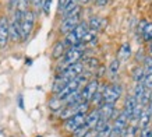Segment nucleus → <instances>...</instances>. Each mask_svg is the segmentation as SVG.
<instances>
[{
    "label": "nucleus",
    "mask_w": 152,
    "mask_h": 137,
    "mask_svg": "<svg viewBox=\"0 0 152 137\" xmlns=\"http://www.w3.org/2000/svg\"><path fill=\"white\" fill-rule=\"evenodd\" d=\"M10 41L9 35V20L6 17L0 18V48H6Z\"/></svg>",
    "instance_id": "nucleus-9"
},
{
    "label": "nucleus",
    "mask_w": 152,
    "mask_h": 137,
    "mask_svg": "<svg viewBox=\"0 0 152 137\" xmlns=\"http://www.w3.org/2000/svg\"><path fill=\"white\" fill-rule=\"evenodd\" d=\"M98 110H99V118H101V120L110 122L116 108L113 104H105V102H102L101 105H99V108H98Z\"/></svg>",
    "instance_id": "nucleus-10"
},
{
    "label": "nucleus",
    "mask_w": 152,
    "mask_h": 137,
    "mask_svg": "<svg viewBox=\"0 0 152 137\" xmlns=\"http://www.w3.org/2000/svg\"><path fill=\"white\" fill-rule=\"evenodd\" d=\"M142 38L145 42H151L152 41V23H148L145 29L142 32Z\"/></svg>",
    "instance_id": "nucleus-22"
},
{
    "label": "nucleus",
    "mask_w": 152,
    "mask_h": 137,
    "mask_svg": "<svg viewBox=\"0 0 152 137\" xmlns=\"http://www.w3.org/2000/svg\"><path fill=\"white\" fill-rule=\"evenodd\" d=\"M80 24V15H75V17H69V18H63L61 24H60V32L61 34H69L74 29Z\"/></svg>",
    "instance_id": "nucleus-8"
},
{
    "label": "nucleus",
    "mask_w": 152,
    "mask_h": 137,
    "mask_svg": "<svg viewBox=\"0 0 152 137\" xmlns=\"http://www.w3.org/2000/svg\"><path fill=\"white\" fill-rule=\"evenodd\" d=\"M142 84L147 90H152V73H145L144 80H142Z\"/></svg>",
    "instance_id": "nucleus-26"
},
{
    "label": "nucleus",
    "mask_w": 152,
    "mask_h": 137,
    "mask_svg": "<svg viewBox=\"0 0 152 137\" xmlns=\"http://www.w3.org/2000/svg\"><path fill=\"white\" fill-rule=\"evenodd\" d=\"M89 28H88V23H83V21H80V24L77 27L74 28L71 32H69L64 38V45H70V46H75L81 43V39H83L84 34L88 31Z\"/></svg>",
    "instance_id": "nucleus-1"
},
{
    "label": "nucleus",
    "mask_w": 152,
    "mask_h": 137,
    "mask_svg": "<svg viewBox=\"0 0 152 137\" xmlns=\"http://www.w3.org/2000/svg\"><path fill=\"white\" fill-rule=\"evenodd\" d=\"M96 134H98V133L95 132V130H88V133L84 137H96Z\"/></svg>",
    "instance_id": "nucleus-34"
},
{
    "label": "nucleus",
    "mask_w": 152,
    "mask_h": 137,
    "mask_svg": "<svg viewBox=\"0 0 152 137\" xmlns=\"http://www.w3.org/2000/svg\"><path fill=\"white\" fill-rule=\"evenodd\" d=\"M138 105V101L135 99V96L134 95H130L127 96V99H126V104H124V109L123 112L126 113V116L129 118V120L131 119V115H133L134 109H135V106Z\"/></svg>",
    "instance_id": "nucleus-12"
},
{
    "label": "nucleus",
    "mask_w": 152,
    "mask_h": 137,
    "mask_svg": "<svg viewBox=\"0 0 152 137\" xmlns=\"http://www.w3.org/2000/svg\"><path fill=\"white\" fill-rule=\"evenodd\" d=\"M151 122H152V113L147 108H144L142 113H141V118L138 120V129H145V127H149L151 126Z\"/></svg>",
    "instance_id": "nucleus-13"
},
{
    "label": "nucleus",
    "mask_w": 152,
    "mask_h": 137,
    "mask_svg": "<svg viewBox=\"0 0 152 137\" xmlns=\"http://www.w3.org/2000/svg\"><path fill=\"white\" fill-rule=\"evenodd\" d=\"M149 53H151V55H152V41L149 42Z\"/></svg>",
    "instance_id": "nucleus-39"
},
{
    "label": "nucleus",
    "mask_w": 152,
    "mask_h": 137,
    "mask_svg": "<svg viewBox=\"0 0 152 137\" xmlns=\"http://www.w3.org/2000/svg\"><path fill=\"white\" fill-rule=\"evenodd\" d=\"M105 25H106V21L103 18H101V17H98V15L92 17V18L89 20V23H88V28H89L91 31H94V32L102 29Z\"/></svg>",
    "instance_id": "nucleus-14"
},
{
    "label": "nucleus",
    "mask_w": 152,
    "mask_h": 137,
    "mask_svg": "<svg viewBox=\"0 0 152 137\" xmlns=\"http://www.w3.org/2000/svg\"><path fill=\"white\" fill-rule=\"evenodd\" d=\"M121 91H123V88L121 85L119 84H110V85H107V87L103 90L102 92V98H103V102L105 104H113L115 105L117 99L120 98L121 95Z\"/></svg>",
    "instance_id": "nucleus-4"
},
{
    "label": "nucleus",
    "mask_w": 152,
    "mask_h": 137,
    "mask_svg": "<svg viewBox=\"0 0 152 137\" xmlns=\"http://www.w3.org/2000/svg\"><path fill=\"white\" fill-rule=\"evenodd\" d=\"M78 7V1L77 0H69L67 3H66V6L63 7V10H61V15H63V18H66L67 15H69L73 10H75Z\"/></svg>",
    "instance_id": "nucleus-16"
},
{
    "label": "nucleus",
    "mask_w": 152,
    "mask_h": 137,
    "mask_svg": "<svg viewBox=\"0 0 152 137\" xmlns=\"http://www.w3.org/2000/svg\"><path fill=\"white\" fill-rule=\"evenodd\" d=\"M9 35H10V39L14 42H17L21 39V31H20V28L17 27L13 21L9 23Z\"/></svg>",
    "instance_id": "nucleus-15"
},
{
    "label": "nucleus",
    "mask_w": 152,
    "mask_h": 137,
    "mask_svg": "<svg viewBox=\"0 0 152 137\" xmlns=\"http://www.w3.org/2000/svg\"><path fill=\"white\" fill-rule=\"evenodd\" d=\"M107 1H109V0H96V4L98 6H106Z\"/></svg>",
    "instance_id": "nucleus-37"
},
{
    "label": "nucleus",
    "mask_w": 152,
    "mask_h": 137,
    "mask_svg": "<svg viewBox=\"0 0 152 137\" xmlns=\"http://www.w3.org/2000/svg\"><path fill=\"white\" fill-rule=\"evenodd\" d=\"M130 55H131V46H130V43H123L119 50V57L117 59L121 62V60L129 59Z\"/></svg>",
    "instance_id": "nucleus-18"
},
{
    "label": "nucleus",
    "mask_w": 152,
    "mask_h": 137,
    "mask_svg": "<svg viewBox=\"0 0 152 137\" xmlns=\"http://www.w3.org/2000/svg\"><path fill=\"white\" fill-rule=\"evenodd\" d=\"M17 3H18V0H9V7H10V10H15V7H17Z\"/></svg>",
    "instance_id": "nucleus-33"
},
{
    "label": "nucleus",
    "mask_w": 152,
    "mask_h": 137,
    "mask_svg": "<svg viewBox=\"0 0 152 137\" xmlns=\"http://www.w3.org/2000/svg\"><path fill=\"white\" fill-rule=\"evenodd\" d=\"M31 3H32L34 7H35L37 10H41L42 9V4H43V0H32Z\"/></svg>",
    "instance_id": "nucleus-31"
},
{
    "label": "nucleus",
    "mask_w": 152,
    "mask_h": 137,
    "mask_svg": "<svg viewBox=\"0 0 152 137\" xmlns=\"http://www.w3.org/2000/svg\"><path fill=\"white\" fill-rule=\"evenodd\" d=\"M147 21H145V20H141V21H140V24H138V32L140 34H142L144 32V29H145V27H147Z\"/></svg>",
    "instance_id": "nucleus-32"
},
{
    "label": "nucleus",
    "mask_w": 152,
    "mask_h": 137,
    "mask_svg": "<svg viewBox=\"0 0 152 137\" xmlns=\"http://www.w3.org/2000/svg\"><path fill=\"white\" fill-rule=\"evenodd\" d=\"M77 1H78V3H83V4H85V3H88L89 0H77Z\"/></svg>",
    "instance_id": "nucleus-38"
},
{
    "label": "nucleus",
    "mask_w": 152,
    "mask_h": 137,
    "mask_svg": "<svg viewBox=\"0 0 152 137\" xmlns=\"http://www.w3.org/2000/svg\"><path fill=\"white\" fill-rule=\"evenodd\" d=\"M85 64H89L92 68H95L98 66V59H88V60H85Z\"/></svg>",
    "instance_id": "nucleus-30"
},
{
    "label": "nucleus",
    "mask_w": 152,
    "mask_h": 137,
    "mask_svg": "<svg viewBox=\"0 0 152 137\" xmlns=\"http://www.w3.org/2000/svg\"><path fill=\"white\" fill-rule=\"evenodd\" d=\"M85 116H87V115L77 113V115H74V116H71L70 119H67V120H64V123H63L64 130L66 132L73 133L75 129L81 127L83 124H85Z\"/></svg>",
    "instance_id": "nucleus-7"
},
{
    "label": "nucleus",
    "mask_w": 152,
    "mask_h": 137,
    "mask_svg": "<svg viewBox=\"0 0 152 137\" xmlns=\"http://www.w3.org/2000/svg\"><path fill=\"white\" fill-rule=\"evenodd\" d=\"M144 59H145L144 53L142 52H138V53H137V62H144Z\"/></svg>",
    "instance_id": "nucleus-36"
},
{
    "label": "nucleus",
    "mask_w": 152,
    "mask_h": 137,
    "mask_svg": "<svg viewBox=\"0 0 152 137\" xmlns=\"http://www.w3.org/2000/svg\"><path fill=\"white\" fill-rule=\"evenodd\" d=\"M34 25H35V13L31 10H27L24 14L23 23H21V39L23 41L28 39V37L31 35Z\"/></svg>",
    "instance_id": "nucleus-3"
},
{
    "label": "nucleus",
    "mask_w": 152,
    "mask_h": 137,
    "mask_svg": "<svg viewBox=\"0 0 152 137\" xmlns=\"http://www.w3.org/2000/svg\"><path fill=\"white\" fill-rule=\"evenodd\" d=\"M119 68H120V60L113 59L110 62V64H109V73H110L112 76H116L117 71H119Z\"/></svg>",
    "instance_id": "nucleus-23"
},
{
    "label": "nucleus",
    "mask_w": 152,
    "mask_h": 137,
    "mask_svg": "<svg viewBox=\"0 0 152 137\" xmlns=\"http://www.w3.org/2000/svg\"><path fill=\"white\" fill-rule=\"evenodd\" d=\"M144 76H145V70H144V67H140V66L134 67V70H133V80L135 82H142Z\"/></svg>",
    "instance_id": "nucleus-19"
},
{
    "label": "nucleus",
    "mask_w": 152,
    "mask_h": 137,
    "mask_svg": "<svg viewBox=\"0 0 152 137\" xmlns=\"http://www.w3.org/2000/svg\"><path fill=\"white\" fill-rule=\"evenodd\" d=\"M98 88H99V82H98L96 78L89 80L83 87V90H81V101H83V102H91L92 96L95 95V92L98 91Z\"/></svg>",
    "instance_id": "nucleus-6"
},
{
    "label": "nucleus",
    "mask_w": 152,
    "mask_h": 137,
    "mask_svg": "<svg viewBox=\"0 0 152 137\" xmlns=\"http://www.w3.org/2000/svg\"><path fill=\"white\" fill-rule=\"evenodd\" d=\"M144 70H145V73H152V56H145V59H144Z\"/></svg>",
    "instance_id": "nucleus-27"
},
{
    "label": "nucleus",
    "mask_w": 152,
    "mask_h": 137,
    "mask_svg": "<svg viewBox=\"0 0 152 137\" xmlns=\"http://www.w3.org/2000/svg\"><path fill=\"white\" fill-rule=\"evenodd\" d=\"M69 0H59V11H61L63 10V7L66 6V3H67Z\"/></svg>",
    "instance_id": "nucleus-35"
},
{
    "label": "nucleus",
    "mask_w": 152,
    "mask_h": 137,
    "mask_svg": "<svg viewBox=\"0 0 152 137\" xmlns=\"http://www.w3.org/2000/svg\"><path fill=\"white\" fill-rule=\"evenodd\" d=\"M84 68H85V66H84L83 63H74V64H70V66H67V67L60 73L59 77L64 78L66 81H70V80H73V78L78 77L80 74L84 73Z\"/></svg>",
    "instance_id": "nucleus-5"
},
{
    "label": "nucleus",
    "mask_w": 152,
    "mask_h": 137,
    "mask_svg": "<svg viewBox=\"0 0 152 137\" xmlns=\"http://www.w3.org/2000/svg\"><path fill=\"white\" fill-rule=\"evenodd\" d=\"M64 102L63 101H60L57 96H53L50 101H49V108H50L52 110H59V109H61V105H63Z\"/></svg>",
    "instance_id": "nucleus-21"
},
{
    "label": "nucleus",
    "mask_w": 152,
    "mask_h": 137,
    "mask_svg": "<svg viewBox=\"0 0 152 137\" xmlns=\"http://www.w3.org/2000/svg\"><path fill=\"white\" fill-rule=\"evenodd\" d=\"M92 41H95V32L94 31H91V29H88L85 34H84V37H83V39H81V43H89V42H92Z\"/></svg>",
    "instance_id": "nucleus-24"
},
{
    "label": "nucleus",
    "mask_w": 152,
    "mask_h": 137,
    "mask_svg": "<svg viewBox=\"0 0 152 137\" xmlns=\"http://www.w3.org/2000/svg\"><path fill=\"white\" fill-rule=\"evenodd\" d=\"M37 137H42V136H37Z\"/></svg>",
    "instance_id": "nucleus-42"
},
{
    "label": "nucleus",
    "mask_w": 152,
    "mask_h": 137,
    "mask_svg": "<svg viewBox=\"0 0 152 137\" xmlns=\"http://www.w3.org/2000/svg\"><path fill=\"white\" fill-rule=\"evenodd\" d=\"M145 91H147V88L144 87L142 82H135V87H134V94H133V95L135 96V99H137V101H140Z\"/></svg>",
    "instance_id": "nucleus-20"
},
{
    "label": "nucleus",
    "mask_w": 152,
    "mask_h": 137,
    "mask_svg": "<svg viewBox=\"0 0 152 137\" xmlns=\"http://www.w3.org/2000/svg\"><path fill=\"white\" fill-rule=\"evenodd\" d=\"M52 1H53V0H43V4H42V11L45 13V15H49V14H50Z\"/></svg>",
    "instance_id": "nucleus-28"
},
{
    "label": "nucleus",
    "mask_w": 152,
    "mask_h": 137,
    "mask_svg": "<svg viewBox=\"0 0 152 137\" xmlns=\"http://www.w3.org/2000/svg\"><path fill=\"white\" fill-rule=\"evenodd\" d=\"M99 110L96 109H92L91 112H88L87 116H85V126H87L89 130H94L95 129V126L98 124V122H99Z\"/></svg>",
    "instance_id": "nucleus-11"
},
{
    "label": "nucleus",
    "mask_w": 152,
    "mask_h": 137,
    "mask_svg": "<svg viewBox=\"0 0 152 137\" xmlns=\"http://www.w3.org/2000/svg\"><path fill=\"white\" fill-rule=\"evenodd\" d=\"M29 1H32V0H29Z\"/></svg>",
    "instance_id": "nucleus-43"
},
{
    "label": "nucleus",
    "mask_w": 152,
    "mask_h": 137,
    "mask_svg": "<svg viewBox=\"0 0 152 137\" xmlns=\"http://www.w3.org/2000/svg\"><path fill=\"white\" fill-rule=\"evenodd\" d=\"M96 137H101V136H99V134H96Z\"/></svg>",
    "instance_id": "nucleus-41"
},
{
    "label": "nucleus",
    "mask_w": 152,
    "mask_h": 137,
    "mask_svg": "<svg viewBox=\"0 0 152 137\" xmlns=\"http://www.w3.org/2000/svg\"><path fill=\"white\" fill-rule=\"evenodd\" d=\"M66 53V46L63 42H57L55 46H53V52H52V57L53 59H60L61 56Z\"/></svg>",
    "instance_id": "nucleus-17"
},
{
    "label": "nucleus",
    "mask_w": 152,
    "mask_h": 137,
    "mask_svg": "<svg viewBox=\"0 0 152 137\" xmlns=\"http://www.w3.org/2000/svg\"><path fill=\"white\" fill-rule=\"evenodd\" d=\"M88 130H89V129H88L85 124H83L81 127L75 129V130L71 133V136H73V137H84V136H85V134L88 133Z\"/></svg>",
    "instance_id": "nucleus-25"
},
{
    "label": "nucleus",
    "mask_w": 152,
    "mask_h": 137,
    "mask_svg": "<svg viewBox=\"0 0 152 137\" xmlns=\"http://www.w3.org/2000/svg\"><path fill=\"white\" fill-rule=\"evenodd\" d=\"M149 137H152V127H151V132H149Z\"/></svg>",
    "instance_id": "nucleus-40"
},
{
    "label": "nucleus",
    "mask_w": 152,
    "mask_h": 137,
    "mask_svg": "<svg viewBox=\"0 0 152 137\" xmlns=\"http://www.w3.org/2000/svg\"><path fill=\"white\" fill-rule=\"evenodd\" d=\"M149 132H151V126L141 129V130H138V137H149Z\"/></svg>",
    "instance_id": "nucleus-29"
},
{
    "label": "nucleus",
    "mask_w": 152,
    "mask_h": 137,
    "mask_svg": "<svg viewBox=\"0 0 152 137\" xmlns=\"http://www.w3.org/2000/svg\"><path fill=\"white\" fill-rule=\"evenodd\" d=\"M84 52H85L84 43H78V45H75V46H70L69 49L66 50L64 59H63V63L66 64V67L70 66V64L78 63L80 60L83 59Z\"/></svg>",
    "instance_id": "nucleus-2"
}]
</instances>
